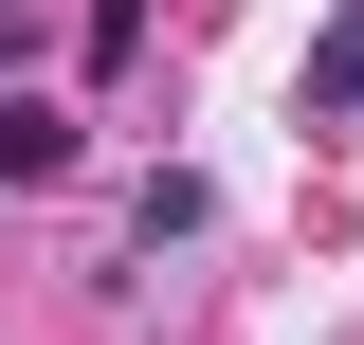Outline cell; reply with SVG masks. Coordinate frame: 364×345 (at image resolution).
Instances as JSON below:
<instances>
[{
	"mask_svg": "<svg viewBox=\"0 0 364 345\" xmlns=\"http://www.w3.org/2000/svg\"><path fill=\"white\" fill-rule=\"evenodd\" d=\"M310 109H364V0L328 18V37H310Z\"/></svg>",
	"mask_w": 364,
	"mask_h": 345,
	"instance_id": "7a4b0ae2",
	"label": "cell"
},
{
	"mask_svg": "<svg viewBox=\"0 0 364 345\" xmlns=\"http://www.w3.org/2000/svg\"><path fill=\"white\" fill-rule=\"evenodd\" d=\"M73 164V109H55V91H0V182H55Z\"/></svg>",
	"mask_w": 364,
	"mask_h": 345,
	"instance_id": "6da1fadb",
	"label": "cell"
}]
</instances>
